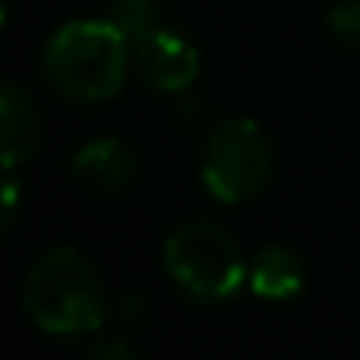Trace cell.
Returning <instances> with one entry per match:
<instances>
[{"label":"cell","instance_id":"obj_7","mask_svg":"<svg viewBox=\"0 0 360 360\" xmlns=\"http://www.w3.org/2000/svg\"><path fill=\"white\" fill-rule=\"evenodd\" d=\"M0 127H4V169H15L39 152L43 117L25 89L4 85V92H0Z\"/></svg>","mask_w":360,"mask_h":360},{"label":"cell","instance_id":"obj_11","mask_svg":"<svg viewBox=\"0 0 360 360\" xmlns=\"http://www.w3.org/2000/svg\"><path fill=\"white\" fill-rule=\"evenodd\" d=\"M15 205H18V184L8 180V188H4V223L15 219Z\"/></svg>","mask_w":360,"mask_h":360},{"label":"cell","instance_id":"obj_4","mask_svg":"<svg viewBox=\"0 0 360 360\" xmlns=\"http://www.w3.org/2000/svg\"><path fill=\"white\" fill-rule=\"evenodd\" d=\"M272 173V148L262 127L248 117H233L209 134L202 155V180L216 202L237 205L255 198Z\"/></svg>","mask_w":360,"mask_h":360},{"label":"cell","instance_id":"obj_6","mask_svg":"<svg viewBox=\"0 0 360 360\" xmlns=\"http://www.w3.org/2000/svg\"><path fill=\"white\" fill-rule=\"evenodd\" d=\"M71 176L99 195H117L138 176V155L120 138H96L71 155Z\"/></svg>","mask_w":360,"mask_h":360},{"label":"cell","instance_id":"obj_2","mask_svg":"<svg viewBox=\"0 0 360 360\" xmlns=\"http://www.w3.org/2000/svg\"><path fill=\"white\" fill-rule=\"evenodd\" d=\"M25 311L50 335L96 332L106 318V297L96 269L75 248L46 251L25 283Z\"/></svg>","mask_w":360,"mask_h":360},{"label":"cell","instance_id":"obj_12","mask_svg":"<svg viewBox=\"0 0 360 360\" xmlns=\"http://www.w3.org/2000/svg\"><path fill=\"white\" fill-rule=\"evenodd\" d=\"M92 356H131V346H124V342H103V346H92Z\"/></svg>","mask_w":360,"mask_h":360},{"label":"cell","instance_id":"obj_1","mask_svg":"<svg viewBox=\"0 0 360 360\" xmlns=\"http://www.w3.org/2000/svg\"><path fill=\"white\" fill-rule=\"evenodd\" d=\"M127 50L131 43L124 32L106 22H68L46 43V78L68 99L78 103H103L120 92L127 75Z\"/></svg>","mask_w":360,"mask_h":360},{"label":"cell","instance_id":"obj_3","mask_svg":"<svg viewBox=\"0 0 360 360\" xmlns=\"http://www.w3.org/2000/svg\"><path fill=\"white\" fill-rule=\"evenodd\" d=\"M166 272L195 300H226L248 283V265L237 240L216 223H184L162 248Z\"/></svg>","mask_w":360,"mask_h":360},{"label":"cell","instance_id":"obj_5","mask_svg":"<svg viewBox=\"0 0 360 360\" xmlns=\"http://www.w3.org/2000/svg\"><path fill=\"white\" fill-rule=\"evenodd\" d=\"M134 57L145 85H152L155 92H184L202 71L198 46L166 25H159L145 43H138Z\"/></svg>","mask_w":360,"mask_h":360},{"label":"cell","instance_id":"obj_8","mask_svg":"<svg viewBox=\"0 0 360 360\" xmlns=\"http://www.w3.org/2000/svg\"><path fill=\"white\" fill-rule=\"evenodd\" d=\"M248 286L265 300H290L304 290V262L283 244H265L248 265Z\"/></svg>","mask_w":360,"mask_h":360},{"label":"cell","instance_id":"obj_10","mask_svg":"<svg viewBox=\"0 0 360 360\" xmlns=\"http://www.w3.org/2000/svg\"><path fill=\"white\" fill-rule=\"evenodd\" d=\"M328 29L339 43L360 50V0H339V4H332Z\"/></svg>","mask_w":360,"mask_h":360},{"label":"cell","instance_id":"obj_9","mask_svg":"<svg viewBox=\"0 0 360 360\" xmlns=\"http://www.w3.org/2000/svg\"><path fill=\"white\" fill-rule=\"evenodd\" d=\"M110 22L124 32V39L134 50L138 43H145L159 29V0H113Z\"/></svg>","mask_w":360,"mask_h":360}]
</instances>
